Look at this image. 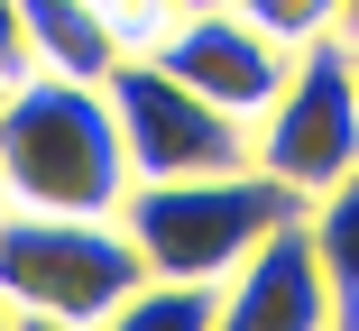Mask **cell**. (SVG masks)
<instances>
[{
	"label": "cell",
	"mask_w": 359,
	"mask_h": 331,
	"mask_svg": "<svg viewBox=\"0 0 359 331\" xmlns=\"http://www.w3.org/2000/svg\"><path fill=\"white\" fill-rule=\"evenodd\" d=\"M0 193L46 212H120L129 148L111 92L83 74H46V64L0 83Z\"/></svg>",
	"instance_id": "6da1fadb"
},
{
	"label": "cell",
	"mask_w": 359,
	"mask_h": 331,
	"mask_svg": "<svg viewBox=\"0 0 359 331\" xmlns=\"http://www.w3.org/2000/svg\"><path fill=\"white\" fill-rule=\"evenodd\" d=\"M148 276L120 212H46L0 193V313L10 322H111Z\"/></svg>",
	"instance_id": "7a4b0ae2"
},
{
	"label": "cell",
	"mask_w": 359,
	"mask_h": 331,
	"mask_svg": "<svg viewBox=\"0 0 359 331\" xmlns=\"http://www.w3.org/2000/svg\"><path fill=\"white\" fill-rule=\"evenodd\" d=\"M285 212H304V193H285V184L258 175V166L157 175V184H129V193H120V230L138 239L148 276H203V286H222Z\"/></svg>",
	"instance_id": "3957f363"
},
{
	"label": "cell",
	"mask_w": 359,
	"mask_h": 331,
	"mask_svg": "<svg viewBox=\"0 0 359 331\" xmlns=\"http://www.w3.org/2000/svg\"><path fill=\"white\" fill-rule=\"evenodd\" d=\"M249 166L276 175L285 193H304V203L359 166V55H350V37L295 46L276 101L249 129Z\"/></svg>",
	"instance_id": "277c9868"
},
{
	"label": "cell",
	"mask_w": 359,
	"mask_h": 331,
	"mask_svg": "<svg viewBox=\"0 0 359 331\" xmlns=\"http://www.w3.org/2000/svg\"><path fill=\"white\" fill-rule=\"evenodd\" d=\"M111 111H120V148H129V184L157 175H222L249 166V120H231L222 101H203L184 74H166L157 55H120L111 64Z\"/></svg>",
	"instance_id": "5b68a950"
},
{
	"label": "cell",
	"mask_w": 359,
	"mask_h": 331,
	"mask_svg": "<svg viewBox=\"0 0 359 331\" xmlns=\"http://www.w3.org/2000/svg\"><path fill=\"white\" fill-rule=\"evenodd\" d=\"M157 64H166V74H184L203 101H222L231 120H249V129H258V111L276 101L285 64H295V46H276V37L240 10V0H194V10L166 28Z\"/></svg>",
	"instance_id": "8992f818"
},
{
	"label": "cell",
	"mask_w": 359,
	"mask_h": 331,
	"mask_svg": "<svg viewBox=\"0 0 359 331\" xmlns=\"http://www.w3.org/2000/svg\"><path fill=\"white\" fill-rule=\"evenodd\" d=\"M222 322L231 331H323L332 322V276H323V248H313L304 212H285L222 276Z\"/></svg>",
	"instance_id": "52a82bcc"
},
{
	"label": "cell",
	"mask_w": 359,
	"mask_h": 331,
	"mask_svg": "<svg viewBox=\"0 0 359 331\" xmlns=\"http://www.w3.org/2000/svg\"><path fill=\"white\" fill-rule=\"evenodd\" d=\"M28 55L46 64V74L111 83L120 37H111V19H102V0H28Z\"/></svg>",
	"instance_id": "ba28073f"
},
{
	"label": "cell",
	"mask_w": 359,
	"mask_h": 331,
	"mask_svg": "<svg viewBox=\"0 0 359 331\" xmlns=\"http://www.w3.org/2000/svg\"><path fill=\"white\" fill-rule=\"evenodd\" d=\"M304 230H313L323 276H332V322H359V166L304 203Z\"/></svg>",
	"instance_id": "9c48e42d"
},
{
	"label": "cell",
	"mask_w": 359,
	"mask_h": 331,
	"mask_svg": "<svg viewBox=\"0 0 359 331\" xmlns=\"http://www.w3.org/2000/svg\"><path fill=\"white\" fill-rule=\"evenodd\" d=\"M111 322L120 331H203V322H222V286H203V276H138Z\"/></svg>",
	"instance_id": "30bf717a"
},
{
	"label": "cell",
	"mask_w": 359,
	"mask_h": 331,
	"mask_svg": "<svg viewBox=\"0 0 359 331\" xmlns=\"http://www.w3.org/2000/svg\"><path fill=\"white\" fill-rule=\"evenodd\" d=\"M240 10L276 37V46H313V37H350V0H240Z\"/></svg>",
	"instance_id": "8fae6325"
},
{
	"label": "cell",
	"mask_w": 359,
	"mask_h": 331,
	"mask_svg": "<svg viewBox=\"0 0 359 331\" xmlns=\"http://www.w3.org/2000/svg\"><path fill=\"white\" fill-rule=\"evenodd\" d=\"M194 10V0H102V19H111V37H120V55H157L166 46V28Z\"/></svg>",
	"instance_id": "7c38bea8"
},
{
	"label": "cell",
	"mask_w": 359,
	"mask_h": 331,
	"mask_svg": "<svg viewBox=\"0 0 359 331\" xmlns=\"http://www.w3.org/2000/svg\"><path fill=\"white\" fill-rule=\"evenodd\" d=\"M28 64H37L28 55V0H0V83H19Z\"/></svg>",
	"instance_id": "4fadbf2b"
},
{
	"label": "cell",
	"mask_w": 359,
	"mask_h": 331,
	"mask_svg": "<svg viewBox=\"0 0 359 331\" xmlns=\"http://www.w3.org/2000/svg\"><path fill=\"white\" fill-rule=\"evenodd\" d=\"M350 37H359V0H350Z\"/></svg>",
	"instance_id": "5bb4252c"
},
{
	"label": "cell",
	"mask_w": 359,
	"mask_h": 331,
	"mask_svg": "<svg viewBox=\"0 0 359 331\" xmlns=\"http://www.w3.org/2000/svg\"><path fill=\"white\" fill-rule=\"evenodd\" d=\"M350 55H359V37H350Z\"/></svg>",
	"instance_id": "9a60e30c"
},
{
	"label": "cell",
	"mask_w": 359,
	"mask_h": 331,
	"mask_svg": "<svg viewBox=\"0 0 359 331\" xmlns=\"http://www.w3.org/2000/svg\"><path fill=\"white\" fill-rule=\"evenodd\" d=\"M0 322H10V313H0Z\"/></svg>",
	"instance_id": "2e32d148"
}]
</instances>
